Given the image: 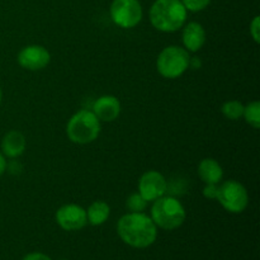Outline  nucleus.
I'll list each match as a JSON object with an SVG mask.
<instances>
[{
  "mask_svg": "<svg viewBox=\"0 0 260 260\" xmlns=\"http://www.w3.org/2000/svg\"><path fill=\"white\" fill-rule=\"evenodd\" d=\"M117 234L126 245L135 249H146L156 241L157 228L144 212H129L117 223Z\"/></svg>",
  "mask_w": 260,
  "mask_h": 260,
  "instance_id": "nucleus-1",
  "label": "nucleus"
},
{
  "mask_svg": "<svg viewBox=\"0 0 260 260\" xmlns=\"http://www.w3.org/2000/svg\"><path fill=\"white\" fill-rule=\"evenodd\" d=\"M187 12L180 0H155L150 8V22L160 32H177L187 20Z\"/></svg>",
  "mask_w": 260,
  "mask_h": 260,
  "instance_id": "nucleus-2",
  "label": "nucleus"
},
{
  "mask_svg": "<svg viewBox=\"0 0 260 260\" xmlns=\"http://www.w3.org/2000/svg\"><path fill=\"white\" fill-rule=\"evenodd\" d=\"M66 134L74 144H90L95 141L101 134V121L93 113V111L81 109L69 119Z\"/></svg>",
  "mask_w": 260,
  "mask_h": 260,
  "instance_id": "nucleus-3",
  "label": "nucleus"
},
{
  "mask_svg": "<svg viewBox=\"0 0 260 260\" xmlns=\"http://www.w3.org/2000/svg\"><path fill=\"white\" fill-rule=\"evenodd\" d=\"M185 208L174 197H162L154 201L151 207V220L156 228L162 230H175L180 228L185 221Z\"/></svg>",
  "mask_w": 260,
  "mask_h": 260,
  "instance_id": "nucleus-4",
  "label": "nucleus"
},
{
  "mask_svg": "<svg viewBox=\"0 0 260 260\" xmlns=\"http://www.w3.org/2000/svg\"><path fill=\"white\" fill-rule=\"evenodd\" d=\"M189 52L179 46H168L156 60L157 73L165 79H178L189 68Z\"/></svg>",
  "mask_w": 260,
  "mask_h": 260,
  "instance_id": "nucleus-5",
  "label": "nucleus"
},
{
  "mask_svg": "<svg viewBox=\"0 0 260 260\" xmlns=\"http://www.w3.org/2000/svg\"><path fill=\"white\" fill-rule=\"evenodd\" d=\"M220 205L230 213H241L249 205L246 188L238 180H226L218 185L217 198Z\"/></svg>",
  "mask_w": 260,
  "mask_h": 260,
  "instance_id": "nucleus-6",
  "label": "nucleus"
},
{
  "mask_svg": "<svg viewBox=\"0 0 260 260\" xmlns=\"http://www.w3.org/2000/svg\"><path fill=\"white\" fill-rule=\"evenodd\" d=\"M109 13L114 24L124 29L136 27L144 15L139 0H113Z\"/></svg>",
  "mask_w": 260,
  "mask_h": 260,
  "instance_id": "nucleus-7",
  "label": "nucleus"
},
{
  "mask_svg": "<svg viewBox=\"0 0 260 260\" xmlns=\"http://www.w3.org/2000/svg\"><path fill=\"white\" fill-rule=\"evenodd\" d=\"M55 218L57 225L65 231L81 230L88 223L86 211L81 206L74 205V203L58 208Z\"/></svg>",
  "mask_w": 260,
  "mask_h": 260,
  "instance_id": "nucleus-8",
  "label": "nucleus"
},
{
  "mask_svg": "<svg viewBox=\"0 0 260 260\" xmlns=\"http://www.w3.org/2000/svg\"><path fill=\"white\" fill-rule=\"evenodd\" d=\"M168 190V182L161 173L149 170L144 173L139 180V193L147 201L154 202L162 197Z\"/></svg>",
  "mask_w": 260,
  "mask_h": 260,
  "instance_id": "nucleus-9",
  "label": "nucleus"
},
{
  "mask_svg": "<svg viewBox=\"0 0 260 260\" xmlns=\"http://www.w3.org/2000/svg\"><path fill=\"white\" fill-rule=\"evenodd\" d=\"M17 61L25 70L38 71L45 69L50 63L51 55L47 48H45L43 46L30 45L25 46L19 51Z\"/></svg>",
  "mask_w": 260,
  "mask_h": 260,
  "instance_id": "nucleus-10",
  "label": "nucleus"
},
{
  "mask_svg": "<svg viewBox=\"0 0 260 260\" xmlns=\"http://www.w3.org/2000/svg\"><path fill=\"white\" fill-rule=\"evenodd\" d=\"M93 113L101 122H113L121 113V103L114 95H102L94 102Z\"/></svg>",
  "mask_w": 260,
  "mask_h": 260,
  "instance_id": "nucleus-11",
  "label": "nucleus"
},
{
  "mask_svg": "<svg viewBox=\"0 0 260 260\" xmlns=\"http://www.w3.org/2000/svg\"><path fill=\"white\" fill-rule=\"evenodd\" d=\"M182 38L188 52H197L206 42V30L198 22H189L183 28Z\"/></svg>",
  "mask_w": 260,
  "mask_h": 260,
  "instance_id": "nucleus-12",
  "label": "nucleus"
},
{
  "mask_svg": "<svg viewBox=\"0 0 260 260\" xmlns=\"http://www.w3.org/2000/svg\"><path fill=\"white\" fill-rule=\"evenodd\" d=\"M25 145L27 142H25L24 135L17 129H12L7 132L2 140L3 155L10 159H17L24 152Z\"/></svg>",
  "mask_w": 260,
  "mask_h": 260,
  "instance_id": "nucleus-13",
  "label": "nucleus"
},
{
  "mask_svg": "<svg viewBox=\"0 0 260 260\" xmlns=\"http://www.w3.org/2000/svg\"><path fill=\"white\" fill-rule=\"evenodd\" d=\"M198 175L206 184H218L222 180L223 170L220 162L211 157H206L198 165Z\"/></svg>",
  "mask_w": 260,
  "mask_h": 260,
  "instance_id": "nucleus-14",
  "label": "nucleus"
},
{
  "mask_svg": "<svg viewBox=\"0 0 260 260\" xmlns=\"http://www.w3.org/2000/svg\"><path fill=\"white\" fill-rule=\"evenodd\" d=\"M111 215V207L104 201H95L89 206L86 211V217L88 222L93 226H101L108 220Z\"/></svg>",
  "mask_w": 260,
  "mask_h": 260,
  "instance_id": "nucleus-15",
  "label": "nucleus"
},
{
  "mask_svg": "<svg viewBox=\"0 0 260 260\" xmlns=\"http://www.w3.org/2000/svg\"><path fill=\"white\" fill-rule=\"evenodd\" d=\"M244 118L246 123L250 124L254 128L260 127V103L258 101L250 102L246 107H244Z\"/></svg>",
  "mask_w": 260,
  "mask_h": 260,
  "instance_id": "nucleus-16",
  "label": "nucleus"
},
{
  "mask_svg": "<svg viewBox=\"0 0 260 260\" xmlns=\"http://www.w3.org/2000/svg\"><path fill=\"white\" fill-rule=\"evenodd\" d=\"M221 112L223 116L231 121H238L239 118L243 117L244 113V104L239 101H229L223 103L221 107Z\"/></svg>",
  "mask_w": 260,
  "mask_h": 260,
  "instance_id": "nucleus-17",
  "label": "nucleus"
},
{
  "mask_svg": "<svg viewBox=\"0 0 260 260\" xmlns=\"http://www.w3.org/2000/svg\"><path fill=\"white\" fill-rule=\"evenodd\" d=\"M147 203L149 202L139 192H136L128 196L126 201V207L128 208L129 212H144L147 207Z\"/></svg>",
  "mask_w": 260,
  "mask_h": 260,
  "instance_id": "nucleus-18",
  "label": "nucleus"
},
{
  "mask_svg": "<svg viewBox=\"0 0 260 260\" xmlns=\"http://www.w3.org/2000/svg\"><path fill=\"white\" fill-rule=\"evenodd\" d=\"M180 2L183 3L185 9L189 10V12L197 13L206 9L210 5L211 0H180Z\"/></svg>",
  "mask_w": 260,
  "mask_h": 260,
  "instance_id": "nucleus-19",
  "label": "nucleus"
},
{
  "mask_svg": "<svg viewBox=\"0 0 260 260\" xmlns=\"http://www.w3.org/2000/svg\"><path fill=\"white\" fill-rule=\"evenodd\" d=\"M250 36L255 41V43L260 42V19L258 15L254 17V19L250 23Z\"/></svg>",
  "mask_w": 260,
  "mask_h": 260,
  "instance_id": "nucleus-20",
  "label": "nucleus"
},
{
  "mask_svg": "<svg viewBox=\"0 0 260 260\" xmlns=\"http://www.w3.org/2000/svg\"><path fill=\"white\" fill-rule=\"evenodd\" d=\"M218 192V184H206L203 188V196L208 200H216L217 198Z\"/></svg>",
  "mask_w": 260,
  "mask_h": 260,
  "instance_id": "nucleus-21",
  "label": "nucleus"
},
{
  "mask_svg": "<svg viewBox=\"0 0 260 260\" xmlns=\"http://www.w3.org/2000/svg\"><path fill=\"white\" fill-rule=\"evenodd\" d=\"M7 170L13 175H19L22 173L23 167L18 160H12L10 162H7Z\"/></svg>",
  "mask_w": 260,
  "mask_h": 260,
  "instance_id": "nucleus-22",
  "label": "nucleus"
},
{
  "mask_svg": "<svg viewBox=\"0 0 260 260\" xmlns=\"http://www.w3.org/2000/svg\"><path fill=\"white\" fill-rule=\"evenodd\" d=\"M22 260H52L48 255L43 253H38V251H35V253H29L24 256Z\"/></svg>",
  "mask_w": 260,
  "mask_h": 260,
  "instance_id": "nucleus-23",
  "label": "nucleus"
},
{
  "mask_svg": "<svg viewBox=\"0 0 260 260\" xmlns=\"http://www.w3.org/2000/svg\"><path fill=\"white\" fill-rule=\"evenodd\" d=\"M7 172V160H5L4 155L0 152V177Z\"/></svg>",
  "mask_w": 260,
  "mask_h": 260,
  "instance_id": "nucleus-24",
  "label": "nucleus"
},
{
  "mask_svg": "<svg viewBox=\"0 0 260 260\" xmlns=\"http://www.w3.org/2000/svg\"><path fill=\"white\" fill-rule=\"evenodd\" d=\"M201 60L198 57H190L189 58V68L192 69H200L201 68Z\"/></svg>",
  "mask_w": 260,
  "mask_h": 260,
  "instance_id": "nucleus-25",
  "label": "nucleus"
},
{
  "mask_svg": "<svg viewBox=\"0 0 260 260\" xmlns=\"http://www.w3.org/2000/svg\"><path fill=\"white\" fill-rule=\"evenodd\" d=\"M2 99H3V90L2 88H0V103H2Z\"/></svg>",
  "mask_w": 260,
  "mask_h": 260,
  "instance_id": "nucleus-26",
  "label": "nucleus"
},
{
  "mask_svg": "<svg viewBox=\"0 0 260 260\" xmlns=\"http://www.w3.org/2000/svg\"><path fill=\"white\" fill-rule=\"evenodd\" d=\"M61 260H68V259H61Z\"/></svg>",
  "mask_w": 260,
  "mask_h": 260,
  "instance_id": "nucleus-27",
  "label": "nucleus"
}]
</instances>
